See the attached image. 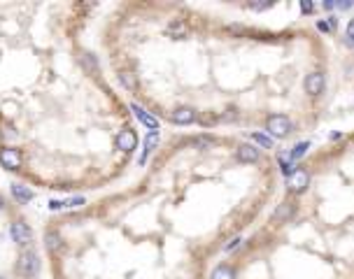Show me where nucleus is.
<instances>
[{"mask_svg":"<svg viewBox=\"0 0 354 279\" xmlns=\"http://www.w3.org/2000/svg\"><path fill=\"white\" fill-rule=\"evenodd\" d=\"M347 45L354 47V19L350 21V26H347Z\"/></svg>","mask_w":354,"mask_h":279,"instance_id":"obj_21","label":"nucleus"},{"mask_svg":"<svg viewBox=\"0 0 354 279\" xmlns=\"http://www.w3.org/2000/svg\"><path fill=\"white\" fill-rule=\"evenodd\" d=\"M287 184H289V191H294V193H303V191L308 189V184H310L308 170L296 167V170H294V172L287 177Z\"/></svg>","mask_w":354,"mask_h":279,"instance_id":"obj_3","label":"nucleus"},{"mask_svg":"<svg viewBox=\"0 0 354 279\" xmlns=\"http://www.w3.org/2000/svg\"><path fill=\"white\" fill-rule=\"evenodd\" d=\"M238 244H240V237H236L233 242H229V244H226V251H233L236 247H238Z\"/></svg>","mask_w":354,"mask_h":279,"instance_id":"obj_24","label":"nucleus"},{"mask_svg":"<svg viewBox=\"0 0 354 279\" xmlns=\"http://www.w3.org/2000/svg\"><path fill=\"white\" fill-rule=\"evenodd\" d=\"M305 93H310V96H319L324 91V86H326V79H324L322 72H310L308 77H305Z\"/></svg>","mask_w":354,"mask_h":279,"instance_id":"obj_6","label":"nucleus"},{"mask_svg":"<svg viewBox=\"0 0 354 279\" xmlns=\"http://www.w3.org/2000/svg\"><path fill=\"white\" fill-rule=\"evenodd\" d=\"M9 235H12V240H14L16 244H21V247H26V244L33 240V230L26 221H14L12 228H9Z\"/></svg>","mask_w":354,"mask_h":279,"instance_id":"obj_5","label":"nucleus"},{"mask_svg":"<svg viewBox=\"0 0 354 279\" xmlns=\"http://www.w3.org/2000/svg\"><path fill=\"white\" fill-rule=\"evenodd\" d=\"M170 119H173V123H177V126H189V123H193L198 116H196V110H191V107H177L175 112L170 114Z\"/></svg>","mask_w":354,"mask_h":279,"instance_id":"obj_7","label":"nucleus"},{"mask_svg":"<svg viewBox=\"0 0 354 279\" xmlns=\"http://www.w3.org/2000/svg\"><path fill=\"white\" fill-rule=\"evenodd\" d=\"M300 9L308 14V12H312V5H310V2H300Z\"/></svg>","mask_w":354,"mask_h":279,"instance_id":"obj_25","label":"nucleus"},{"mask_svg":"<svg viewBox=\"0 0 354 279\" xmlns=\"http://www.w3.org/2000/svg\"><path fill=\"white\" fill-rule=\"evenodd\" d=\"M233 277H236V272H233L231 265H217L210 279H233Z\"/></svg>","mask_w":354,"mask_h":279,"instance_id":"obj_15","label":"nucleus"},{"mask_svg":"<svg viewBox=\"0 0 354 279\" xmlns=\"http://www.w3.org/2000/svg\"><path fill=\"white\" fill-rule=\"evenodd\" d=\"M236 156H238V161H242V163H256L259 161V149H256L254 144H240L238 151H236Z\"/></svg>","mask_w":354,"mask_h":279,"instance_id":"obj_8","label":"nucleus"},{"mask_svg":"<svg viewBox=\"0 0 354 279\" xmlns=\"http://www.w3.org/2000/svg\"><path fill=\"white\" fill-rule=\"evenodd\" d=\"M21 154H19V149H14V147H2L0 149V166L5 167V170H19L21 167Z\"/></svg>","mask_w":354,"mask_h":279,"instance_id":"obj_4","label":"nucleus"},{"mask_svg":"<svg viewBox=\"0 0 354 279\" xmlns=\"http://www.w3.org/2000/svg\"><path fill=\"white\" fill-rule=\"evenodd\" d=\"M117 144H119L123 151H133L135 149V144H138V137H135L133 130L126 128V130H121V133L117 135Z\"/></svg>","mask_w":354,"mask_h":279,"instance_id":"obj_9","label":"nucleus"},{"mask_svg":"<svg viewBox=\"0 0 354 279\" xmlns=\"http://www.w3.org/2000/svg\"><path fill=\"white\" fill-rule=\"evenodd\" d=\"M308 147H310L308 142H300V144H296V147H294V151L289 154V156H292V159H300V156H303V154L308 151Z\"/></svg>","mask_w":354,"mask_h":279,"instance_id":"obj_19","label":"nucleus"},{"mask_svg":"<svg viewBox=\"0 0 354 279\" xmlns=\"http://www.w3.org/2000/svg\"><path fill=\"white\" fill-rule=\"evenodd\" d=\"M166 33H168V38H175V40L177 38H186V35H189V26H186L182 19H173Z\"/></svg>","mask_w":354,"mask_h":279,"instance_id":"obj_10","label":"nucleus"},{"mask_svg":"<svg viewBox=\"0 0 354 279\" xmlns=\"http://www.w3.org/2000/svg\"><path fill=\"white\" fill-rule=\"evenodd\" d=\"M156 144H159V130H152V133L145 137V151H142V156H140V163H145L147 154H149V151H154Z\"/></svg>","mask_w":354,"mask_h":279,"instance_id":"obj_13","label":"nucleus"},{"mask_svg":"<svg viewBox=\"0 0 354 279\" xmlns=\"http://www.w3.org/2000/svg\"><path fill=\"white\" fill-rule=\"evenodd\" d=\"M252 140H254L256 144H261L263 149H270V147H273V140H270V137H266V135H261V133H254V135H252Z\"/></svg>","mask_w":354,"mask_h":279,"instance_id":"obj_17","label":"nucleus"},{"mask_svg":"<svg viewBox=\"0 0 354 279\" xmlns=\"http://www.w3.org/2000/svg\"><path fill=\"white\" fill-rule=\"evenodd\" d=\"M45 244L49 251H59L61 249V235L56 233V230H47L45 233Z\"/></svg>","mask_w":354,"mask_h":279,"instance_id":"obj_14","label":"nucleus"},{"mask_svg":"<svg viewBox=\"0 0 354 279\" xmlns=\"http://www.w3.org/2000/svg\"><path fill=\"white\" fill-rule=\"evenodd\" d=\"M82 63H84V65H86L89 70H91V72H96V60H93L91 56H89V54H86L84 58H82Z\"/></svg>","mask_w":354,"mask_h":279,"instance_id":"obj_22","label":"nucleus"},{"mask_svg":"<svg viewBox=\"0 0 354 279\" xmlns=\"http://www.w3.org/2000/svg\"><path fill=\"white\" fill-rule=\"evenodd\" d=\"M40 270V258L38 254L33 249L28 251H23L21 256H19V272H21L23 277H35Z\"/></svg>","mask_w":354,"mask_h":279,"instance_id":"obj_2","label":"nucleus"},{"mask_svg":"<svg viewBox=\"0 0 354 279\" xmlns=\"http://www.w3.org/2000/svg\"><path fill=\"white\" fill-rule=\"evenodd\" d=\"M198 121H200V123H205V126H210V123H215V121H217V116H212V114H203Z\"/></svg>","mask_w":354,"mask_h":279,"instance_id":"obj_23","label":"nucleus"},{"mask_svg":"<svg viewBox=\"0 0 354 279\" xmlns=\"http://www.w3.org/2000/svg\"><path fill=\"white\" fill-rule=\"evenodd\" d=\"M133 112H135V116L140 119V123H145L149 130H156V128H159V121H156L149 112H145V110H142L140 105H133Z\"/></svg>","mask_w":354,"mask_h":279,"instance_id":"obj_11","label":"nucleus"},{"mask_svg":"<svg viewBox=\"0 0 354 279\" xmlns=\"http://www.w3.org/2000/svg\"><path fill=\"white\" fill-rule=\"evenodd\" d=\"M193 144H196V147H210V144H212V137H193Z\"/></svg>","mask_w":354,"mask_h":279,"instance_id":"obj_20","label":"nucleus"},{"mask_svg":"<svg viewBox=\"0 0 354 279\" xmlns=\"http://www.w3.org/2000/svg\"><path fill=\"white\" fill-rule=\"evenodd\" d=\"M121 84L128 91H135V77H133V72H123V75H121Z\"/></svg>","mask_w":354,"mask_h":279,"instance_id":"obj_18","label":"nucleus"},{"mask_svg":"<svg viewBox=\"0 0 354 279\" xmlns=\"http://www.w3.org/2000/svg\"><path fill=\"white\" fill-rule=\"evenodd\" d=\"M294 123L289 116H285V114H273V116H268V121H266V130H268L273 137H287L289 133H292Z\"/></svg>","mask_w":354,"mask_h":279,"instance_id":"obj_1","label":"nucleus"},{"mask_svg":"<svg viewBox=\"0 0 354 279\" xmlns=\"http://www.w3.org/2000/svg\"><path fill=\"white\" fill-rule=\"evenodd\" d=\"M12 196L19 203H28V200H33V191L28 186H23V184H12Z\"/></svg>","mask_w":354,"mask_h":279,"instance_id":"obj_12","label":"nucleus"},{"mask_svg":"<svg viewBox=\"0 0 354 279\" xmlns=\"http://www.w3.org/2000/svg\"><path fill=\"white\" fill-rule=\"evenodd\" d=\"M317 26H319V30H331V28H329V23H326V21H319V23H317Z\"/></svg>","mask_w":354,"mask_h":279,"instance_id":"obj_26","label":"nucleus"},{"mask_svg":"<svg viewBox=\"0 0 354 279\" xmlns=\"http://www.w3.org/2000/svg\"><path fill=\"white\" fill-rule=\"evenodd\" d=\"M294 214V203H285V205H280L275 210V214H273V219L275 221H285V219H289Z\"/></svg>","mask_w":354,"mask_h":279,"instance_id":"obj_16","label":"nucleus"},{"mask_svg":"<svg viewBox=\"0 0 354 279\" xmlns=\"http://www.w3.org/2000/svg\"><path fill=\"white\" fill-rule=\"evenodd\" d=\"M2 207H5V198L0 196V210H2Z\"/></svg>","mask_w":354,"mask_h":279,"instance_id":"obj_27","label":"nucleus"}]
</instances>
